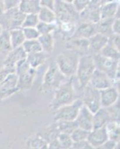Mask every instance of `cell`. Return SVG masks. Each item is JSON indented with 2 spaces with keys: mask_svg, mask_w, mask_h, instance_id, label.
<instances>
[{
  "mask_svg": "<svg viewBox=\"0 0 120 149\" xmlns=\"http://www.w3.org/2000/svg\"><path fill=\"white\" fill-rule=\"evenodd\" d=\"M75 99L73 77H70L54 90V97L49 107L52 110H56L63 105L71 103Z\"/></svg>",
  "mask_w": 120,
  "mask_h": 149,
  "instance_id": "obj_1",
  "label": "cell"
},
{
  "mask_svg": "<svg viewBox=\"0 0 120 149\" xmlns=\"http://www.w3.org/2000/svg\"><path fill=\"white\" fill-rule=\"evenodd\" d=\"M17 74V87L20 90H28L32 86L36 75V69L30 66L26 58L17 62L15 66Z\"/></svg>",
  "mask_w": 120,
  "mask_h": 149,
  "instance_id": "obj_2",
  "label": "cell"
},
{
  "mask_svg": "<svg viewBox=\"0 0 120 149\" xmlns=\"http://www.w3.org/2000/svg\"><path fill=\"white\" fill-rule=\"evenodd\" d=\"M79 56L78 53L70 50L62 52L58 56L55 63L59 68L60 71L66 78L74 77L78 67Z\"/></svg>",
  "mask_w": 120,
  "mask_h": 149,
  "instance_id": "obj_3",
  "label": "cell"
},
{
  "mask_svg": "<svg viewBox=\"0 0 120 149\" xmlns=\"http://www.w3.org/2000/svg\"><path fill=\"white\" fill-rule=\"evenodd\" d=\"M66 78L64 74L60 71L59 68L55 62H52L49 64L46 73L44 74L42 84V91L49 93L54 91L62 83L66 81Z\"/></svg>",
  "mask_w": 120,
  "mask_h": 149,
  "instance_id": "obj_4",
  "label": "cell"
},
{
  "mask_svg": "<svg viewBox=\"0 0 120 149\" xmlns=\"http://www.w3.org/2000/svg\"><path fill=\"white\" fill-rule=\"evenodd\" d=\"M93 58L96 69L106 73L115 83L119 82V61L107 58L99 53L93 54Z\"/></svg>",
  "mask_w": 120,
  "mask_h": 149,
  "instance_id": "obj_5",
  "label": "cell"
},
{
  "mask_svg": "<svg viewBox=\"0 0 120 149\" xmlns=\"http://www.w3.org/2000/svg\"><path fill=\"white\" fill-rule=\"evenodd\" d=\"M95 70L96 66L92 54H84L79 57L75 75L80 88L84 89L89 84Z\"/></svg>",
  "mask_w": 120,
  "mask_h": 149,
  "instance_id": "obj_6",
  "label": "cell"
},
{
  "mask_svg": "<svg viewBox=\"0 0 120 149\" xmlns=\"http://www.w3.org/2000/svg\"><path fill=\"white\" fill-rule=\"evenodd\" d=\"M26 14L22 13L18 7L7 9L0 17V25L5 30L21 29Z\"/></svg>",
  "mask_w": 120,
  "mask_h": 149,
  "instance_id": "obj_7",
  "label": "cell"
},
{
  "mask_svg": "<svg viewBox=\"0 0 120 149\" xmlns=\"http://www.w3.org/2000/svg\"><path fill=\"white\" fill-rule=\"evenodd\" d=\"M53 10L57 17V22H73L76 23V21L79 20V13L75 9L72 3L55 0Z\"/></svg>",
  "mask_w": 120,
  "mask_h": 149,
  "instance_id": "obj_8",
  "label": "cell"
},
{
  "mask_svg": "<svg viewBox=\"0 0 120 149\" xmlns=\"http://www.w3.org/2000/svg\"><path fill=\"white\" fill-rule=\"evenodd\" d=\"M82 105H83V102L81 98H75L71 103L63 105L56 110L54 120H75Z\"/></svg>",
  "mask_w": 120,
  "mask_h": 149,
  "instance_id": "obj_9",
  "label": "cell"
},
{
  "mask_svg": "<svg viewBox=\"0 0 120 149\" xmlns=\"http://www.w3.org/2000/svg\"><path fill=\"white\" fill-rule=\"evenodd\" d=\"M83 90V98H81L83 104L87 107L93 113H95L98 109L102 107L99 90L94 88L90 84H88Z\"/></svg>",
  "mask_w": 120,
  "mask_h": 149,
  "instance_id": "obj_10",
  "label": "cell"
},
{
  "mask_svg": "<svg viewBox=\"0 0 120 149\" xmlns=\"http://www.w3.org/2000/svg\"><path fill=\"white\" fill-rule=\"evenodd\" d=\"M18 91L17 74L16 72L10 73L3 81L0 83V101L9 98Z\"/></svg>",
  "mask_w": 120,
  "mask_h": 149,
  "instance_id": "obj_11",
  "label": "cell"
},
{
  "mask_svg": "<svg viewBox=\"0 0 120 149\" xmlns=\"http://www.w3.org/2000/svg\"><path fill=\"white\" fill-rule=\"evenodd\" d=\"M89 84L94 88L101 90L108 88L110 86H115L116 83L114 80L110 78L106 73L96 69L90 78Z\"/></svg>",
  "mask_w": 120,
  "mask_h": 149,
  "instance_id": "obj_12",
  "label": "cell"
},
{
  "mask_svg": "<svg viewBox=\"0 0 120 149\" xmlns=\"http://www.w3.org/2000/svg\"><path fill=\"white\" fill-rule=\"evenodd\" d=\"M108 139L106 127H102L100 128L92 129L89 131L87 140L93 148H98Z\"/></svg>",
  "mask_w": 120,
  "mask_h": 149,
  "instance_id": "obj_13",
  "label": "cell"
},
{
  "mask_svg": "<svg viewBox=\"0 0 120 149\" xmlns=\"http://www.w3.org/2000/svg\"><path fill=\"white\" fill-rule=\"evenodd\" d=\"M100 100H101V107H110L113 104H115L119 98V92L116 86H112L108 88L99 90Z\"/></svg>",
  "mask_w": 120,
  "mask_h": 149,
  "instance_id": "obj_14",
  "label": "cell"
},
{
  "mask_svg": "<svg viewBox=\"0 0 120 149\" xmlns=\"http://www.w3.org/2000/svg\"><path fill=\"white\" fill-rule=\"evenodd\" d=\"M78 127L90 131L93 129V113L84 105H82L75 119Z\"/></svg>",
  "mask_w": 120,
  "mask_h": 149,
  "instance_id": "obj_15",
  "label": "cell"
},
{
  "mask_svg": "<svg viewBox=\"0 0 120 149\" xmlns=\"http://www.w3.org/2000/svg\"><path fill=\"white\" fill-rule=\"evenodd\" d=\"M96 33L97 31L96 24L91 23V22H82L78 26H76L74 33L69 38L81 37V38L89 39L90 37H91Z\"/></svg>",
  "mask_w": 120,
  "mask_h": 149,
  "instance_id": "obj_16",
  "label": "cell"
},
{
  "mask_svg": "<svg viewBox=\"0 0 120 149\" xmlns=\"http://www.w3.org/2000/svg\"><path fill=\"white\" fill-rule=\"evenodd\" d=\"M88 52L90 54H98L108 42V37L100 33H96L89 38Z\"/></svg>",
  "mask_w": 120,
  "mask_h": 149,
  "instance_id": "obj_17",
  "label": "cell"
},
{
  "mask_svg": "<svg viewBox=\"0 0 120 149\" xmlns=\"http://www.w3.org/2000/svg\"><path fill=\"white\" fill-rule=\"evenodd\" d=\"M79 19H81L82 22L97 23L101 19L99 8L89 5L84 10L79 13Z\"/></svg>",
  "mask_w": 120,
  "mask_h": 149,
  "instance_id": "obj_18",
  "label": "cell"
},
{
  "mask_svg": "<svg viewBox=\"0 0 120 149\" xmlns=\"http://www.w3.org/2000/svg\"><path fill=\"white\" fill-rule=\"evenodd\" d=\"M27 54L24 51L22 46L13 49L8 54L5 55V58L3 61V65H8L15 67L17 62L22 59L26 58Z\"/></svg>",
  "mask_w": 120,
  "mask_h": 149,
  "instance_id": "obj_19",
  "label": "cell"
},
{
  "mask_svg": "<svg viewBox=\"0 0 120 149\" xmlns=\"http://www.w3.org/2000/svg\"><path fill=\"white\" fill-rule=\"evenodd\" d=\"M111 121L108 110L105 107H101L93 113V129L105 127Z\"/></svg>",
  "mask_w": 120,
  "mask_h": 149,
  "instance_id": "obj_20",
  "label": "cell"
},
{
  "mask_svg": "<svg viewBox=\"0 0 120 149\" xmlns=\"http://www.w3.org/2000/svg\"><path fill=\"white\" fill-rule=\"evenodd\" d=\"M41 5L40 0H21L19 4V9L25 14H37Z\"/></svg>",
  "mask_w": 120,
  "mask_h": 149,
  "instance_id": "obj_21",
  "label": "cell"
},
{
  "mask_svg": "<svg viewBox=\"0 0 120 149\" xmlns=\"http://www.w3.org/2000/svg\"><path fill=\"white\" fill-rule=\"evenodd\" d=\"M119 7V4L114 0L101 6L99 8L101 19H102L115 18L116 13H117V10Z\"/></svg>",
  "mask_w": 120,
  "mask_h": 149,
  "instance_id": "obj_22",
  "label": "cell"
},
{
  "mask_svg": "<svg viewBox=\"0 0 120 149\" xmlns=\"http://www.w3.org/2000/svg\"><path fill=\"white\" fill-rule=\"evenodd\" d=\"M48 54H49L43 51L29 54L26 56V60L31 67L37 70V68L46 62L48 58Z\"/></svg>",
  "mask_w": 120,
  "mask_h": 149,
  "instance_id": "obj_23",
  "label": "cell"
},
{
  "mask_svg": "<svg viewBox=\"0 0 120 149\" xmlns=\"http://www.w3.org/2000/svg\"><path fill=\"white\" fill-rule=\"evenodd\" d=\"M67 47L73 51H88L89 40L86 38H69Z\"/></svg>",
  "mask_w": 120,
  "mask_h": 149,
  "instance_id": "obj_24",
  "label": "cell"
},
{
  "mask_svg": "<svg viewBox=\"0 0 120 149\" xmlns=\"http://www.w3.org/2000/svg\"><path fill=\"white\" fill-rule=\"evenodd\" d=\"M37 16L40 22L46 23H57V17L53 9L41 6L37 13Z\"/></svg>",
  "mask_w": 120,
  "mask_h": 149,
  "instance_id": "obj_25",
  "label": "cell"
},
{
  "mask_svg": "<svg viewBox=\"0 0 120 149\" xmlns=\"http://www.w3.org/2000/svg\"><path fill=\"white\" fill-rule=\"evenodd\" d=\"M43 51L47 54H51L54 46V39L52 34H40L37 38Z\"/></svg>",
  "mask_w": 120,
  "mask_h": 149,
  "instance_id": "obj_26",
  "label": "cell"
},
{
  "mask_svg": "<svg viewBox=\"0 0 120 149\" xmlns=\"http://www.w3.org/2000/svg\"><path fill=\"white\" fill-rule=\"evenodd\" d=\"M114 19L115 18L102 19H100L97 23H96L97 33L102 34L108 37L111 34H113V31H112V25H113Z\"/></svg>",
  "mask_w": 120,
  "mask_h": 149,
  "instance_id": "obj_27",
  "label": "cell"
},
{
  "mask_svg": "<svg viewBox=\"0 0 120 149\" xmlns=\"http://www.w3.org/2000/svg\"><path fill=\"white\" fill-rule=\"evenodd\" d=\"M12 49L9 31L3 29L0 33V53L6 55Z\"/></svg>",
  "mask_w": 120,
  "mask_h": 149,
  "instance_id": "obj_28",
  "label": "cell"
},
{
  "mask_svg": "<svg viewBox=\"0 0 120 149\" xmlns=\"http://www.w3.org/2000/svg\"><path fill=\"white\" fill-rule=\"evenodd\" d=\"M9 34H10V42L13 49L22 46V43L26 40V37L24 36L22 28L10 30Z\"/></svg>",
  "mask_w": 120,
  "mask_h": 149,
  "instance_id": "obj_29",
  "label": "cell"
},
{
  "mask_svg": "<svg viewBox=\"0 0 120 149\" xmlns=\"http://www.w3.org/2000/svg\"><path fill=\"white\" fill-rule=\"evenodd\" d=\"M54 124L60 133H64L67 134H70L75 129L78 127V124L75 120H58L55 121Z\"/></svg>",
  "mask_w": 120,
  "mask_h": 149,
  "instance_id": "obj_30",
  "label": "cell"
},
{
  "mask_svg": "<svg viewBox=\"0 0 120 149\" xmlns=\"http://www.w3.org/2000/svg\"><path fill=\"white\" fill-rule=\"evenodd\" d=\"M27 146L30 148L46 149L48 148V142L43 135L37 134L28 139Z\"/></svg>",
  "mask_w": 120,
  "mask_h": 149,
  "instance_id": "obj_31",
  "label": "cell"
},
{
  "mask_svg": "<svg viewBox=\"0 0 120 149\" xmlns=\"http://www.w3.org/2000/svg\"><path fill=\"white\" fill-rule=\"evenodd\" d=\"M120 49H117L116 46H113L110 42H107L106 45L104 46L103 49L100 51L99 54L107 57V58H111V59L118 60L120 59Z\"/></svg>",
  "mask_w": 120,
  "mask_h": 149,
  "instance_id": "obj_32",
  "label": "cell"
},
{
  "mask_svg": "<svg viewBox=\"0 0 120 149\" xmlns=\"http://www.w3.org/2000/svg\"><path fill=\"white\" fill-rule=\"evenodd\" d=\"M106 127L107 133L108 135V138L113 140H115L117 142H119V136H120V127L119 123L116 122H112L110 121L109 123L107 124Z\"/></svg>",
  "mask_w": 120,
  "mask_h": 149,
  "instance_id": "obj_33",
  "label": "cell"
},
{
  "mask_svg": "<svg viewBox=\"0 0 120 149\" xmlns=\"http://www.w3.org/2000/svg\"><path fill=\"white\" fill-rule=\"evenodd\" d=\"M22 47L23 48L24 51L26 52L27 54L43 51L42 47L37 39L26 40L25 42L22 43Z\"/></svg>",
  "mask_w": 120,
  "mask_h": 149,
  "instance_id": "obj_34",
  "label": "cell"
},
{
  "mask_svg": "<svg viewBox=\"0 0 120 149\" xmlns=\"http://www.w3.org/2000/svg\"><path fill=\"white\" fill-rule=\"evenodd\" d=\"M58 28L57 23H46L43 22H39L36 26L40 35V34H52Z\"/></svg>",
  "mask_w": 120,
  "mask_h": 149,
  "instance_id": "obj_35",
  "label": "cell"
},
{
  "mask_svg": "<svg viewBox=\"0 0 120 149\" xmlns=\"http://www.w3.org/2000/svg\"><path fill=\"white\" fill-rule=\"evenodd\" d=\"M59 24L61 34L67 37L68 38H69L73 35L75 30V28H76V23L73 22H59Z\"/></svg>",
  "mask_w": 120,
  "mask_h": 149,
  "instance_id": "obj_36",
  "label": "cell"
},
{
  "mask_svg": "<svg viewBox=\"0 0 120 149\" xmlns=\"http://www.w3.org/2000/svg\"><path fill=\"white\" fill-rule=\"evenodd\" d=\"M58 139L62 149L71 148L73 146V141L70 136V134L60 133L58 136Z\"/></svg>",
  "mask_w": 120,
  "mask_h": 149,
  "instance_id": "obj_37",
  "label": "cell"
},
{
  "mask_svg": "<svg viewBox=\"0 0 120 149\" xmlns=\"http://www.w3.org/2000/svg\"><path fill=\"white\" fill-rule=\"evenodd\" d=\"M88 134H89L88 130H86L84 129L78 127L70 134V136H71L72 139H73V142H74L84 140V139H87Z\"/></svg>",
  "mask_w": 120,
  "mask_h": 149,
  "instance_id": "obj_38",
  "label": "cell"
},
{
  "mask_svg": "<svg viewBox=\"0 0 120 149\" xmlns=\"http://www.w3.org/2000/svg\"><path fill=\"white\" fill-rule=\"evenodd\" d=\"M40 20L37 14H26L25 19L22 23V28L26 27H36L39 23Z\"/></svg>",
  "mask_w": 120,
  "mask_h": 149,
  "instance_id": "obj_39",
  "label": "cell"
},
{
  "mask_svg": "<svg viewBox=\"0 0 120 149\" xmlns=\"http://www.w3.org/2000/svg\"><path fill=\"white\" fill-rule=\"evenodd\" d=\"M112 122H116L119 123V99L110 107H107Z\"/></svg>",
  "mask_w": 120,
  "mask_h": 149,
  "instance_id": "obj_40",
  "label": "cell"
},
{
  "mask_svg": "<svg viewBox=\"0 0 120 149\" xmlns=\"http://www.w3.org/2000/svg\"><path fill=\"white\" fill-rule=\"evenodd\" d=\"M26 40H34L39 37L40 34L36 27L22 28Z\"/></svg>",
  "mask_w": 120,
  "mask_h": 149,
  "instance_id": "obj_41",
  "label": "cell"
},
{
  "mask_svg": "<svg viewBox=\"0 0 120 149\" xmlns=\"http://www.w3.org/2000/svg\"><path fill=\"white\" fill-rule=\"evenodd\" d=\"M15 72V67L8 65H3L0 68V83L3 81L10 73Z\"/></svg>",
  "mask_w": 120,
  "mask_h": 149,
  "instance_id": "obj_42",
  "label": "cell"
},
{
  "mask_svg": "<svg viewBox=\"0 0 120 149\" xmlns=\"http://www.w3.org/2000/svg\"><path fill=\"white\" fill-rule=\"evenodd\" d=\"M72 4L75 9L80 13L90 5V0H73Z\"/></svg>",
  "mask_w": 120,
  "mask_h": 149,
  "instance_id": "obj_43",
  "label": "cell"
},
{
  "mask_svg": "<svg viewBox=\"0 0 120 149\" xmlns=\"http://www.w3.org/2000/svg\"><path fill=\"white\" fill-rule=\"evenodd\" d=\"M71 148L75 149H93L92 146H90V143L88 142L87 139L84 140L78 141V142H74L73 143V146Z\"/></svg>",
  "mask_w": 120,
  "mask_h": 149,
  "instance_id": "obj_44",
  "label": "cell"
},
{
  "mask_svg": "<svg viewBox=\"0 0 120 149\" xmlns=\"http://www.w3.org/2000/svg\"><path fill=\"white\" fill-rule=\"evenodd\" d=\"M119 145V142H117L115 140H113V139H108L106 142L102 144V146H100L98 148H102V149H114L117 148V146Z\"/></svg>",
  "mask_w": 120,
  "mask_h": 149,
  "instance_id": "obj_45",
  "label": "cell"
},
{
  "mask_svg": "<svg viewBox=\"0 0 120 149\" xmlns=\"http://www.w3.org/2000/svg\"><path fill=\"white\" fill-rule=\"evenodd\" d=\"M20 1L21 0H3L5 9L7 10V9L14 8L18 7Z\"/></svg>",
  "mask_w": 120,
  "mask_h": 149,
  "instance_id": "obj_46",
  "label": "cell"
},
{
  "mask_svg": "<svg viewBox=\"0 0 120 149\" xmlns=\"http://www.w3.org/2000/svg\"><path fill=\"white\" fill-rule=\"evenodd\" d=\"M108 41L117 49H120V36L119 34H113L108 37Z\"/></svg>",
  "mask_w": 120,
  "mask_h": 149,
  "instance_id": "obj_47",
  "label": "cell"
},
{
  "mask_svg": "<svg viewBox=\"0 0 120 149\" xmlns=\"http://www.w3.org/2000/svg\"><path fill=\"white\" fill-rule=\"evenodd\" d=\"M112 31L113 34H120V19H114L112 25Z\"/></svg>",
  "mask_w": 120,
  "mask_h": 149,
  "instance_id": "obj_48",
  "label": "cell"
},
{
  "mask_svg": "<svg viewBox=\"0 0 120 149\" xmlns=\"http://www.w3.org/2000/svg\"><path fill=\"white\" fill-rule=\"evenodd\" d=\"M113 0H90V5L96 8H100L105 4L109 2H112Z\"/></svg>",
  "mask_w": 120,
  "mask_h": 149,
  "instance_id": "obj_49",
  "label": "cell"
},
{
  "mask_svg": "<svg viewBox=\"0 0 120 149\" xmlns=\"http://www.w3.org/2000/svg\"><path fill=\"white\" fill-rule=\"evenodd\" d=\"M55 0H40V3L41 6L47 7L49 8H54V4Z\"/></svg>",
  "mask_w": 120,
  "mask_h": 149,
  "instance_id": "obj_50",
  "label": "cell"
},
{
  "mask_svg": "<svg viewBox=\"0 0 120 149\" xmlns=\"http://www.w3.org/2000/svg\"><path fill=\"white\" fill-rule=\"evenodd\" d=\"M5 10V6H4L3 0H0V17L2 16V14H3Z\"/></svg>",
  "mask_w": 120,
  "mask_h": 149,
  "instance_id": "obj_51",
  "label": "cell"
},
{
  "mask_svg": "<svg viewBox=\"0 0 120 149\" xmlns=\"http://www.w3.org/2000/svg\"><path fill=\"white\" fill-rule=\"evenodd\" d=\"M61 1H63V2H67V3H72L73 0H61Z\"/></svg>",
  "mask_w": 120,
  "mask_h": 149,
  "instance_id": "obj_52",
  "label": "cell"
},
{
  "mask_svg": "<svg viewBox=\"0 0 120 149\" xmlns=\"http://www.w3.org/2000/svg\"><path fill=\"white\" fill-rule=\"evenodd\" d=\"M2 30H3V29H2V26H1V25H0V33L2 32Z\"/></svg>",
  "mask_w": 120,
  "mask_h": 149,
  "instance_id": "obj_53",
  "label": "cell"
}]
</instances>
